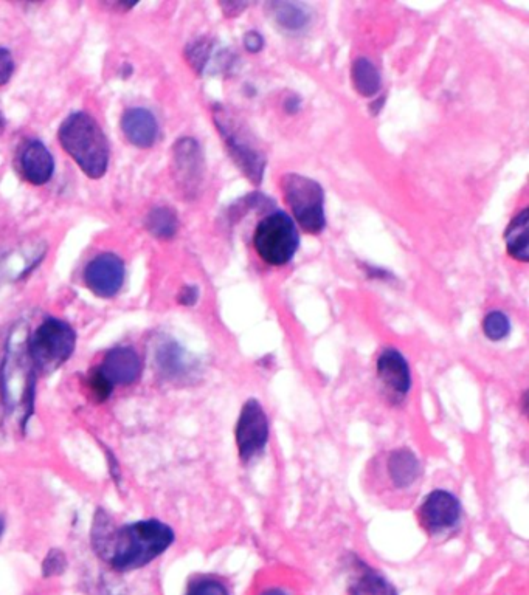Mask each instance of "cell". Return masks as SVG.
I'll use <instances>...</instances> for the list:
<instances>
[{
  "label": "cell",
  "mask_w": 529,
  "mask_h": 595,
  "mask_svg": "<svg viewBox=\"0 0 529 595\" xmlns=\"http://www.w3.org/2000/svg\"><path fill=\"white\" fill-rule=\"evenodd\" d=\"M90 541L95 554L114 571L132 572L165 554L176 541V534L173 527L156 518L134 521L117 529L111 516L98 509Z\"/></svg>",
  "instance_id": "6da1fadb"
},
{
  "label": "cell",
  "mask_w": 529,
  "mask_h": 595,
  "mask_svg": "<svg viewBox=\"0 0 529 595\" xmlns=\"http://www.w3.org/2000/svg\"><path fill=\"white\" fill-rule=\"evenodd\" d=\"M28 326L16 323L8 334L4 360L0 365V394L5 410L10 416L19 417L22 433L28 420L35 414L36 382L38 371L28 351Z\"/></svg>",
  "instance_id": "7a4b0ae2"
},
{
  "label": "cell",
  "mask_w": 529,
  "mask_h": 595,
  "mask_svg": "<svg viewBox=\"0 0 529 595\" xmlns=\"http://www.w3.org/2000/svg\"><path fill=\"white\" fill-rule=\"evenodd\" d=\"M58 140L89 179H101L108 172L111 160L108 137L92 115L70 114L59 126Z\"/></svg>",
  "instance_id": "3957f363"
},
{
  "label": "cell",
  "mask_w": 529,
  "mask_h": 595,
  "mask_svg": "<svg viewBox=\"0 0 529 595\" xmlns=\"http://www.w3.org/2000/svg\"><path fill=\"white\" fill-rule=\"evenodd\" d=\"M77 348V332L66 321L47 318L28 338V351L38 374L50 375L69 362Z\"/></svg>",
  "instance_id": "277c9868"
},
{
  "label": "cell",
  "mask_w": 529,
  "mask_h": 595,
  "mask_svg": "<svg viewBox=\"0 0 529 595\" xmlns=\"http://www.w3.org/2000/svg\"><path fill=\"white\" fill-rule=\"evenodd\" d=\"M253 247L266 264L283 267L294 259L300 234L294 219L284 211L267 214L253 233Z\"/></svg>",
  "instance_id": "5b68a950"
},
{
  "label": "cell",
  "mask_w": 529,
  "mask_h": 595,
  "mask_svg": "<svg viewBox=\"0 0 529 595\" xmlns=\"http://www.w3.org/2000/svg\"><path fill=\"white\" fill-rule=\"evenodd\" d=\"M284 200L303 230L319 234L325 230V191L322 185L301 174H286L281 180Z\"/></svg>",
  "instance_id": "8992f818"
},
{
  "label": "cell",
  "mask_w": 529,
  "mask_h": 595,
  "mask_svg": "<svg viewBox=\"0 0 529 595\" xmlns=\"http://www.w3.org/2000/svg\"><path fill=\"white\" fill-rule=\"evenodd\" d=\"M213 118H215L216 128L221 132L236 165L253 183H260L263 179L264 166H266L263 154L252 145L250 138L247 137L243 128H239L235 118L229 112L224 111L221 106L216 107Z\"/></svg>",
  "instance_id": "52a82bcc"
},
{
  "label": "cell",
  "mask_w": 529,
  "mask_h": 595,
  "mask_svg": "<svg viewBox=\"0 0 529 595\" xmlns=\"http://www.w3.org/2000/svg\"><path fill=\"white\" fill-rule=\"evenodd\" d=\"M236 447L239 459L249 464L253 459L260 458L269 444V417L264 411L260 400L249 399L239 413L235 430Z\"/></svg>",
  "instance_id": "ba28073f"
},
{
  "label": "cell",
  "mask_w": 529,
  "mask_h": 595,
  "mask_svg": "<svg viewBox=\"0 0 529 595\" xmlns=\"http://www.w3.org/2000/svg\"><path fill=\"white\" fill-rule=\"evenodd\" d=\"M418 516L427 534L443 535L460 524L463 506L452 492L433 490L422 501Z\"/></svg>",
  "instance_id": "9c48e42d"
},
{
  "label": "cell",
  "mask_w": 529,
  "mask_h": 595,
  "mask_svg": "<svg viewBox=\"0 0 529 595\" xmlns=\"http://www.w3.org/2000/svg\"><path fill=\"white\" fill-rule=\"evenodd\" d=\"M83 278L87 289L95 296L111 300L125 284V262L114 253H101L86 265Z\"/></svg>",
  "instance_id": "30bf717a"
},
{
  "label": "cell",
  "mask_w": 529,
  "mask_h": 595,
  "mask_svg": "<svg viewBox=\"0 0 529 595\" xmlns=\"http://www.w3.org/2000/svg\"><path fill=\"white\" fill-rule=\"evenodd\" d=\"M377 379L393 402H402L412 389V369L407 358L396 348H387L376 362Z\"/></svg>",
  "instance_id": "8fae6325"
},
{
  "label": "cell",
  "mask_w": 529,
  "mask_h": 595,
  "mask_svg": "<svg viewBox=\"0 0 529 595\" xmlns=\"http://www.w3.org/2000/svg\"><path fill=\"white\" fill-rule=\"evenodd\" d=\"M174 177L187 196H194L204 172V159L198 142L193 138H180L173 148Z\"/></svg>",
  "instance_id": "7c38bea8"
},
{
  "label": "cell",
  "mask_w": 529,
  "mask_h": 595,
  "mask_svg": "<svg viewBox=\"0 0 529 595\" xmlns=\"http://www.w3.org/2000/svg\"><path fill=\"white\" fill-rule=\"evenodd\" d=\"M98 369L114 385V388L134 385L142 375V358L131 346H117L106 352L103 363L98 366Z\"/></svg>",
  "instance_id": "4fadbf2b"
},
{
  "label": "cell",
  "mask_w": 529,
  "mask_h": 595,
  "mask_svg": "<svg viewBox=\"0 0 529 595\" xmlns=\"http://www.w3.org/2000/svg\"><path fill=\"white\" fill-rule=\"evenodd\" d=\"M120 126L126 140L135 148H153L159 138V121L145 107H131L125 111Z\"/></svg>",
  "instance_id": "5bb4252c"
},
{
  "label": "cell",
  "mask_w": 529,
  "mask_h": 595,
  "mask_svg": "<svg viewBox=\"0 0 529 595\" xmlns=\"http://www.w3.org/2000/svg\"><path fill=\"white\" fill-rule=\"evenodd\" d=\"M19 163H21L22 176L28 183L42 186L52 180L53 172H55V160H53L52 152L39 140H30L25 143Z\"/></svg>",
  "instance_id": "9a60e30c"
},
{
  "label": "cell",
  "mask_w": 529,
  "mask_h": 595,
  "mask_svg": "<svg viewBox=\"0 0 529 595\" xmlns=\"http://www.w3.org/2000/svg\"><path fill=\"white\" fill-rule=\"evenodd\" d=\"M156 365L165 379L177 380L190 374L193 363L176 341L165 338L157 344Z\"/></svg>",
  "instance_id": "2e32d148"
},
{
  "label": "cell",
  "mask_w": 529,
  "mask_h": 595,
  "mask_svg": "<svg viewBox=\"0 0 529 595\" xmlns=\"http://www.w3.org/2000/svg\"><path fill=\"white\" fill-rule=\"evenodd\" d=\"M387 472L396 489H408L421 475V462L412 450L398 448L388 456Z\"/></svg>",
  "instance_id": "e0dca14e"
},
{
  "label": "cell",
  "mask_w": 529,
  "mask_h": 595,
  "mask_svg": "<svg viewBox=\"0 0 529 595\" xmlns=\"http://www.w3.org/2000/svg\"><path fill=\"white\" fill-rule=\"evenodd\" d=\"M529 210L523 208L514 216L511 224L506 228L505 241L508 253L511 258L520 262H528L529 259Z\"/></svg>",
  "instance_id": "ac0fdd59"
},
{
  "label": "cell",
  "mask_w": 529,
  "mask_h": 595,
  "mask_svg": "<svg viewBox=\"0 0 529 595\" xmlns=\"http://www.w3.org/2000/svg\"><path fill=\"white\" fill-rule=\"evenodd\" d=\"M356 575L351 580L350 591L353 595H398L395 586L382 577L379 572L368 568L365 563H359Z\"/></svg>",
  "instance_id": "d6986e66"
},
{
  "label": "cell",
  "mask_w": 529,
  "mask_h": 595,
  "mask_svg": "<svg viewBox=\"0 0 529 595\" xmlns=\"http://www.w3.org/2000/svg\"><path fill=\"white\" fill-rule=\"evenodd\" d=\"M351 78H353L354 89L362 97H374L381 90V75L370 59L357 58L351 67Z\"/></svg>",
  "instance_id": "ffe728a7"
},
{
  "label": "cell",
  "mask_w": 529,
  "mask_h": 595,
  "mask_svg": "<svg viewBox=\"0 0 529 595\" xmlns=\"http://www.w3.org/2000/svg\"><path fill=\"white\" fill-rule=\"evenodd\" d=\"M145 227L153 238L170 241L179 230V219L171 208L157 207L146 214Z\"/></svg>",
  "instance_id": "44dd1931"
},
{
  "label": "cell",
  "mask_w": 529,
  "mask_h": 595,
  "mask_svg": "<svg viewBox=\"0 0 529 595\" xmlns=\"http://www.w3.org/2000/svg\"><path fill=\"white\" fill-rule=\"evenodd\" d=\"M275 21L284 30L300 31L309 24L308 10L303 5L291 4V2H278L272 5Z\"/></svg>",
  "instance_id": "7402d4cb"
},
{
  "label": "cell",
  "mask_w": 529,
  "mask_h": 595,
  "mask_svg": "<svg viewBox=\"0 0 529 595\" xmlns=\"http://www.w3.org/2000/svg\"><path fill=\"white\" fill-rule=\"evenodd\" d=\"M483 332L491 341H502L511 334V320L506 313L492 310L483 320Z\"/></svg>",
  "instance_id": "603a6c76"
},
{
  "label": "cell",
  "mask_w": 529,
  "mask_h": 595,
  "mask_svg": "<svg viewBox=\"0 0 529 595\" xmlns=\"http://www.w3.org/2000/svg\"><path fill=\"white\" fill-rule=\"evenodd\" d=\"M87 385H89L90 393L97 402H106L115 389L114 385L104 377L103 372L98 369V366L87 375Z\"/></svg>",
  "instance_id": "cb8c5ba5"
},
{
  "label": "cell",
  "mask_w": 529,
  "mask_h": 595,
  "mask_svg": "<svg viewBox=\"0 0 529 595\" xmlns=\"http://www.w3.org/2000/svg\"><path fill=\"white\" fill-rule=\"evenodd\" d=\"M66 569V554L58 547L50 549L49 554L45 555L44 561H42V575L45 578L58 577V575H63Z\"/></svg>",
  "instance_id": "d4e9b609"
},
{
  "label": "cell",
  "mask_w": 529,
  "mask_h": 595,
  "mask_svg": "<svg viewBox=\"0 0 529 595\" xmlns=\"http://www.w3.org/2000/svg\"><path fill=\"white\" fill-rule=\"evenodd\" d=\"M185 595H230V592L216 578L202 577L190 583Z\"/></svg>",
  "instance_id": "484cf974"
},
{
  "label": "cell",
  "mask_w": 529,
  "mask_h": 595,
  "mask_svg": "<svg viewBox=\"0 0 529 595\" xmlns=\"http://www.w3.org/2000/svg\"><path fill=\"white\" fill-rule=\"evenodd\" d=\"M14 73V59L7 49H0V87L10 83Z\"/></svg>",
  "instance_id": "4316f807"
},
{
  "label": "cell",
  "mask_w": 529,
  "mask_h": 595,
  "mask_svg": "<svg viewBox=\"0 0 529 595\" xmlns=\"http://www.w3.org/2000/svg\"><path fill=\"white\" fill-rule=\"evenodd\" d=\"M244 47L250 53L261 52L264 47L263 36L258 31H247L246 36H244Z\"/></svg>",
  "instance_id": "83f0119b"
},
{
  "label": "cell",
  "mask_w": 529,
  "mask_h": 595,
  "mask_svg": "<svg viewBox=\"0 0 529 595\" xmlns=\"http://www.w3.org/2000/svg\"><path fill=\"white\" fill-rule=\"evenodd\" d=\"M179 303L185 307L194 306L199 301V289L196 286H185L184 289L180 290Z\"/></svg>",
  "instance_id": "f1b7e54d"
},
{
  "label": "cell",
  "mask_w": 529,
  "mask_h": 595,
  "mask_svg": "<svg viewBox=\"0 0 529 595\" xmlns=\"http://www.w3.org/2000/svg\"><path fill=\"white\" fill-rule=\"evenodd\" d=\"M261 595H289V594H287L286 591H283V589L272 588V589H267V591H264L263 594H261Z\"/></svg>",
  "instance_id": "f546056e"
},
{
  "label": "cell",
  "mask_w": 529,
  "mask_h": 595,
  "mask_svg": "<svg viewBox=\"0 0 529 595\" xmlns=\"http://www.w3.org/2000/svg\"><path fill=\"white\" fill-rule=\"evenodd\" d=\"M5 530H7V521H5L4 515H0V540L4 538Z\"/></svg>",
  "instance_id": "4dcf8cb0"
},
{
  "label": "cell",
  "mask_w": 529,
  "mask_h": 595,
  "mask_svg": "<svg viewBox=\"0 0 529 595\" xmlns=\"http://www.w3.org/2000/svg\"><path fill=\"white\" fill-rule=\"evenodd\" d=\"M4 123H5L4 117H2V114H0V128H4Z\"/></svg>",
  "instance_id": "1f68e13d"
}]
</instances>
